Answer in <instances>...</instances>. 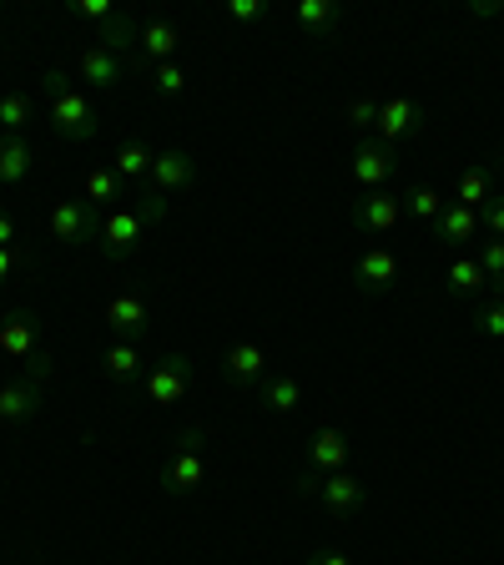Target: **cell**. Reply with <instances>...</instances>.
Listing matches in <instances>:
<instances>
[{"mask_svg":"<svg viewBox=\"0 0 504 565\" xmlns=\"http://www.w3.org/2000/svg\"><path fill=\"white\" fill-rule=\"evenodd\" d=\"M258 404L268 414H293L298 404H303V384H298L293 374H268L258 384Z\"/></svg>","mask_w":504,"mask_h":565,"instance_id":"23","label":"cell"},{"mask_svg":"<svg viewBox=\"0 0 504 565\" xmlns=\"http://www.w3.org/2000/svg\"><path fill=\"white\" fill-rule=\"evenodd\" d=\"M490 198H494V167L470 162L464 172L454 177V202H459V207H474V212H480Z\"/></svg>","mask_w":504,"mask_h":565,"instance_id":"21","label":"cell"},{"mask_svg":"<svg viewBox=\"0 0 504 565\" xmlns=\"http://www.w3.org/2000/svg\"><path fill=\"white\" fill-rule=\"evenodd\" d=\"M298 25H303L308 35H323V31H333V25H339V6H333V0H298Z\"/></svg>","mask_w":504,"mask_h":565,"instance_id":"28","label":"cell"},{"mask_svg":"<svg viewBox=\"0 0 504 565\" xmlns=\"http://www.w3.org/2000/svg\"><path fill=\"white\" fill-rule=\"evenodd\" d=\"M480 268H484V278L494 282V294H504V237H490V243H480Z\"/></svg>","mask_w":504,"mask_h":565,"instance_id":"30","label":"cell"},{"mask_svg":"<svg viewBox=\"0 0 504 565\" xmlns=\"http://www.w3.org/2000/svg\"><path fill=\"white\" fill-rule=\"evenodd\" d=\"M444 288H449V298H480L484 288H490V278H484L480 258H470V253H459V258H449Z\"/></svg>","mask_w":504,"mask_h":565,"instance_id":"22","label":"cell"},{"mask_svg":"<svg viewBox=\"0 0 504 565\" xmlns=\"http://www.w3.org/2000/svg\"><path fill=\"white\" fill-rule=\"evenodd\" d=\"M152 92L157 96H182L187 92V71L176 66V61H162V66L152 71Z\"/></svg>","mask_w":504,"mask_h":565,"instance_id":"32","label":"cell"},{"mask_svg":"<svg viewBox=\"0 0 504 565\" xmlns=\"http://www.w3.org/2000/svg\"><path fill=\"white\" fill-rule=\"evenodd\" d=\"M41 404H46V379L21 374V379H11V384H0V424H6V429L35 419Z\"/></svg>","mask_w":504,"mask_h":565,"instance_id":"6","label":"cell"},{"mask_svg":"<svg viewBox=\"0 0 504 565\" xmlns=\"http://www.w3.org/2000/svg\"><path fill=\"white\" fill-rule=\"evenodd\" d=\"M51 237L66 247H86L101 237V217H96V207L86 198H61L51 202Z\"/></svg>","mask_w":504,"mask_h":565,"instance_id":"4","label":"cell"},{"mask_svg":"<svg viewBox=\"0 0 504 565\" xmlns=\"http://www.w3.org/2000/svg\"><path fill=\"white\" fill-rule=\"evenodd\" d=\"M131 207H137V217H141V223H147V227H157V223H162V217H167V198L152 188V182L141 188V198L131 202Z\"/></svg>","mask_w":504,"mask_h":565,"instance_id":"34","label":"cell"},{"mask_svg":"<svg viewBox=\"0 0 504 565\" xmlns=\"http://www.w3.org/2000/svg\"><path fill=\"white\" fill-rule=\"evenodd\" d=\"M101 369L117 384H137L141 379V353H137V343H111V349L101 353Z\"/></svg>","mask_w":504,"mask_h":565,"instance_id":"27","label":"cell"},{"mask_svg":"<svg viewBox=\"0 0 504 565\" xmlns=\"http://www.w3.org/2000/svg\"><path fill=\"white\" fill-rule=\"evenodd\" d=\"M35 167V152L25 137H6L0 131V188H21Z\"/></svg>","mask_w":504,"mask_h":565,"instance_id":"19","label":"cell"},{"mask_svg":"<svg viewBox=\"0 0 504 565\" xmlns=\"http://www.w3.org/2000/svg\"><path fill=\"white\" fill-rule=\"evenodd\" d=\"M176 46H182V31H176L167 15H152V21H141L137 51H141V61H147V66H162V61H172Z\"/></svg>","mask_w":504,"mask_h":565,"instance_id":"17","label":"cell"},{"mask_svg":"<svg viewBox=\"0 0 504 565\" xmlns=\"http://www.w3.org/2000/svg\"><path fill=\"white\" fill-rule=\"evenodd\" d=\"M207 429L202 424H192V429H182L172 445V455H167L162 475H157V484H162V494H172V500H187V494H197L202 484H207Z\"/></svg>","mask_w":504,"mask_h":565,"instance_id":"2","label":"cell"},{"mask_svg":"<svg viewBox=\"0 0 504 565\" xmlns=\"http://www.w3.org/2000/svg\"><path fill=\"white\" fill-rule=\"evenodd\" d=\"M41 349H46V343H41V323H35L31 308H15V313L0 318V353H11V359L31 364Z\"/></svg>","mask_w":504,"mask_h":565,"instance_id":"11","label":"cell"},{"mask_svg":"<svg viewBox=\"0 0 504 565\" xmlns=\"http://www.w3.org/2000/svg\"><path fill=\"white\" fill-rule=\"evenodd\" d=\"M71 15H76V21H92V31H96L106 15H117V6H111V0H71Z\"/></svg>","mask_w":504,"mask_h":565,"instance_id":"35","label":"cell"},{"mask_svg":"<svg viewBox=\"0 0 504 565\" xmlns=\"http://www.w3.org/2000/svg\"><path fill=\"white\" fill-rule=\"evenodd\" d=\"M31 121H35V102H31V96H25V92H6V96H0V131H6V137H21Z\"/></svg>","mask_w":504,"mask_h":565,"instance_id":"26","label":"cell"},{"mask_svg":"<svg viewBox=\"0 0 504 565\" xmlns=\"http://www.w3.org/2000/svg\"><path fill=\"white\" fill-rule=\"evenodd\" d=\"M46 121H51V131L66 141H92L96 127H101L92 96L71 82L66 71H46Z\"/></svg>","mask_w":504,"mask_h":565,"instance_id":"1","label":"cell"},{"mask_svg":"<svg viewBox=\"0 0 504 565\" xmlns=\"http://www.w3.org/2000/svg\"><path fill=\"white\" fill-rule=\"evenodd\" d=\"M348 465V439L339 435V429H318L313 439H308V470L318 475H333Z\"/></svg>","mask_w":504,"mask_h":565,"instance_id":"20","label":"cell"},{"mask_svg":"<svg viewBox=\"0 0 504 565\" xmlns=\"http://www.w3.org/2000/svg\"><path fill=\"white\" fill-rule=\"evenodd\" d=\"M192 379H197V364H192L187 353H167V359H157V364L141 374V394H147V404L167 409V404L187 399Z\"/></svg>","mask_w":504,"mask_h":565,"instance_id":"3","label":"cell"},{"mask_svg":"<svg viewBox=\"0 0 504 565\" xmlns=\"http://www.w3.org/2000/svg\"><path fill=\"white\" fill-rule=\"evenodd\" d=\"M318 505L329 510L333 520L358 515V510H364V480H358V475H348V470L323 475V484H318Z\"/></svg>","mask_w":504,"mask_h":565,"instance_id":"12","label":"cell"},{"mask_svg":"<svg viewBox=\"0 0 504 565\" xmlns=\"http://www.w3.org/2000/svg\"><path fill=\"white\" fill-rule=\"evenodd\" d=\"M227 15H233L237 25H253L268 15V0H227Z\"/></svg>","mask_w":504,"mask_h":565,"instance_id":"36","label":"cell"},{"mask_svg":"<svg viewBox=\"0 0 504 565\" xmlns=\"http://www.w3.org/2000/svg\"><path fill=\"white\" fill-rule=\"evenodd\" d=\"M318 484H323V475H318V470L293 475V494H318Z\"/></svg>","mask_w":504,"mask_h":565,"instance_id":"38","label":"cell"},{"mask_svg":"<svg viewBox=\"0 0 504 565\" xmlns=\"http://www.w3.org/2000/svg\"><path fill=\"white\" fill-rule=\"evenodd\" d=\"M223 374L233 388H258L262 379H268V353H262V343L237 339L233 349L223 353Z\"/></svg>","mask_w":504,"mask_h":565,"instance_id":"13","label":"cell"},{"mask_svg":"<svg viewBox=\"0 0 504 565\" xmlns=\"http://www.w3.org/2000/svg\"><path fill=\"white\" fill-rule=\"evenodd\" d=\"M399 253L394 247H368V253H358V263H353V288L358 294H374V298H384L394 282H399Z\"/></svg>","mask_w":504,"mask_h":565,"instance_id":"7","label":"cell"},{"mask_svg":"<svg viewBox=\"0 0 504 565\" xmlns=\"http://www.w3.org/2000/svg\"><path fill=\"white\" fill-rule=\"evenodd\" d=\"M0 247H15V217L0 207Z\"/></svg>","mask_w":504,"mask_h":565,"instance_id":"39","label":"cell"},{"mask_svg":"<svg viewBox=\"0 0 504 565\" xmlns=\"http://www.w3.org/2000/svg\"><path fill=\"white\" fill-rule=\"evenodd\" d=\"M444 207H449V202L439 198L435 188H414L409 198H404V212H414V217H423V223H435V217H439Z\"/></svg>","mask_w":504,"mask_h":565,"instance_id":"31","label":"cell"},{"mask_svg":"<svg viewBox=\"0 0 504 565\" xmlns=\"http://www.w3.org/2000/svg\"><path fill=\"white\" fill-rule=\"evenodd\" d=\"M474 333L490 343H504V294H494V303H484L474 313Z\"/></svg>","mask_w":504,"mask_h":565,"instance_id":"29","label":"cell"},{"mask_svg":"<svg viewBox=\"0 0 504 565\" xmlns=\"http://www.w3.org/2000/svg\"><path fill=\"white\" fill-rule=\"evenodd\" d=\"M419 127H423V106L414 102V96H388V102H378L374 137L384 141V147H394V141H409Z\"/></svg>","mask_w":504,"mask_h":565,"instance_id":"10","label":"cell"},{"mask_svg":"<svg viewBox=\"0 0 504 565\" xmlns=\"http://www.w3.org/2000/svg\"><path fill=\"white\" fill-rule=\"evenodd\" d=\"M313 565H353V561H348V555H339V551H318Z\"/></svg>","mask_w":504,"mask_h":565,"instance_id":"41","label":"cell"},{"mask_svg":"<svg viewBox=\"0 0 504 565\" xmlns=\"http://www.w3.org/2000/svg\"><path fill=\"white\" fill-rule=\"evenodd\" d=\"M388 177H394V147L364 137L358 141V152H353V182H358L364 192H384Z\"/></svg>","mask_w":504,"mask_h":565,"instance_id":"14","label":"cell"},{"mask_svg":"<svg viewBox=\"0 0 504 565\" xmlns=\"http://www.w3.org/2000/svg\"><path fill=\"white\" fill-rule=\"evenodd\" d=\"M21 263V247H0V282L11 278V268Z\"/></svg>","mask_w":504,"mask_h":565,"instance_id":"40","label":"cell"},{"mask_svg":"<svg viewBox=\"0 0 504 565\" xmlns=\"http://www.w3.org/2000/svg\"><path fill=\"white\" fill-rule=\"evenodd\" d=\"M343 117H348V127H353V131H364V137H368V131L378 127V102H374V96H353Z\"/></svg>","mask_w":504,"mask_h":565,"instance_id":"33","label":"cell"},{"mask_svg":"<svg viewBox=\"0 0 504 565\" xmlns=\"http://www.w3.org/2000/svg\"><path fill=\"white\" fill-rule=\"evenodd\" d=\"M152 157L157 152H147L141 141H127V147L111 157V172H117L121 182H141V188H147V177H152Z\"/></svg>","mask_w":504,"mask_h":565,"instance_id":"25","label":"cell"},{"mask_svg":"<svg viewBox=\"0 0 504 565\" xmlns=\"http://www.w3.org/2000/svg\"><path fill=\"white\" fill-rule=\"evenodd\" d=\"M480 223L490 227V237H504V198H490L480 207Z\"/></svg>","mask_w":504,"mask_h":565,"instance_id":"37","label":"cell"},{"mask_svg":"<svg viewBox=\"0 0 504 565\" xmlns=\"http://www.w3.org/2000/svg\"><path fill=\"white\" fill-rule=\"evenodd\" d=\"M470 11H474V15H500L504 0H494V6H490V0H480V6H470Z\"/></svg>","mask_w":504,"mask_h":565,"instance_id":"42","label":"cell"},{"mask_svg":"<svg viewBox=\"0 0 504 565\" xmlns=\"http://www.w3.org/2000/svg\"><path fill=\"white\" fill-rule=\"evenodd\" d=\"M348 223L368 237H388L404 223V198H394V192H364V198L348 207Z\"/></svg>","mask_w":504,"mask_h":565,"instance_id":"5","label":"cell"},{"mask_svg":"<svg viewBox=\"0 0 504 565\" xmlns=\"http://www.w3.org/2000/svg\"><path fill=\"white\" fill-rule=\"evenodd\" d=\"M82 188H86V202H92V207H106V212H111V207L121 202V192H127V182H121L111 167H92Z\"/></svg>","mask_w":504,"mask_h":565,"instance_id":"24","label":"cell"},{"mask_svg":"<svg viewBox=\"0 0 504 565\" xmlns=\"http://www.w3.org/2000/svg\"><path fill=\"white\" fill-rule=\"evenodd\" d=\"M141 217H137V207H111L101 217V237H96V243H101V253L111 263H127L131 253H137L141 247Z\"/></svg>","mask_w":504,"mask_h":565,"instance_id":"9","label":"cell"},{"mask_svg":"<svg viewBox=\"0 0 504 565\" xmlns=\"http://www.w3.org/2000/svg\"><path fill=\"white\" fill-rule=\"evenodd\" d=\"M480 212L474 207H459V202H449L444 212L435 217V237L439 243H449V247H464V243H474L480 237Z\"/></svg>","mask_w":504,"mask_h":565,"instance_id":"18","label":"cell"},{"mask_svg":"<svg viewBox=\"0 0 504 565\" xmlns=\"http://www.w3.org/2000/svg\"><path fill=\"white\" fill-rule=\"evenodd\" d=\"M101 323L117 343H137L141 333L152 329V308H147V298H137V294H117L101 308Z\"/></svg>","mask_w":504,"mask_h":565,"instance_id":"8","label":"cell"},{"mask_svg":"<svg viewBox=\"0 0 504 565\" xmlns=\"http://www.w3.org/2000/svg\"><path fill=\"white\" fill-rule=\"evenodd\" d=\"M76 71H82V82H92L96 92H117L121 82H127V56H117V51H106V46H86L82 61H76Z\"/></svg>","mask_w":504,"mask_h":565,"instance_id":"15","label":"cell"},{"mask_svg":"<svg viewBox=\"0 0 504 565\" xmlns=\"http://www.w3.org/2000/svg\"><path fill=\"white\" fill-rule=\"evenodd\" d=\"M192 177H197V162H192V152H182V147H167V152H157L152 157V182L162 198H172V192H182V188H192Z\"/></svg>","mask_w":504,"mask_h":565,"instance_id":"16","label":"cell"}]
</instances>
